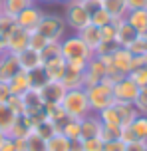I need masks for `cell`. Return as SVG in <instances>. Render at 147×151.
<instances>
[{
	"instance_id": "cell-1",
	"label": "cell",
	"mask_w": 147,
	"mask_h": 151,
	"mask_svg": "<svg viewBox=\"0 0 147 151\" xmlns=\"http://www.w3.org/2000/svg\"><path fill=\"white\" fill-rule=\"evenodd\" d=\"M60 56H62L66 64L76 70H85L87 62L92 60L95 54L82 42V38L74 34V36H64L60 40Z\"/></svg>"
},
{
	"instance_id": "cell-2",
	"label": "cell",
	"mask_w": 147,
	"mask_h": 151,
	"mask_svg": "<svg viewBox=\"0 0 147 151\" xmlns=\"http://www.w3.org/2000/svg\"><path fill=\"white\" fill-rule=\"evenodd\" d=\"M64 113L72 117V119H82L85 115H90L92 109H90V101H87V93H85V88H76V90H68L64 99L60 101Z\"/></svg>"
},
{
	"instance_id": "cell-3",
	"label": "cell",
	"mask_w": 147,
	"mask_h": 151,
	"mask_svg": "<svg viewBox=\"0 0 147 151\" xmlns=\"http://www.w3.org/2000/svg\"><path fill=\"white\" fill-rule=\"evenodd\" d=\"M85 93H87V101H90L92 113H100L101 109H105V107L115 104V99H113V88L105 82H100V83H95V86L85 88Z\"/></svg>"
},
{
	"instance_id": "cell-4",
	"label": "cell",
	"mask_w": 147,
	"mask_h": 151,
	"mask_svg": "<svg viewBox=\"0 0 147 151\" xmlns=\"http://www.w3.org/2000/svg\"><path fill=\"white\" fill-rule=\"evenodd\" d=\"M66 28H68V26H66L64 16L44 12V18H42V22L38 24L36 32H40L48 42H60V40L66 36Z\"/></svg>"
},
{
	"instance_id": "cell-5",
	"label": "cell",
	"mask_w": 147,
	"mask_h": 151,
	"mask_svg": "<svg viewBox=\"0 0 147 151\" xmlns=\"http://www.w3.org/2000/svg\"><path fill=\"white\" fill-rule=\"evenodd\" d=\"M66 10H64V20H66V26L72 28L74 32H80L84 26L90 24V12L87 8L84 6V2L80 0H74L70 4H66Z\"/></svg>"
},
{
	"instance_id": "cell-6",
	"label": "cell",
	"mask_w": 147,
	"mask_h": 151,
	"mask_svg": "<svg viewBox=\"0 0 147 151\" xmlns=\"http://www.w3.org/2000/svg\"><path fill=\"white\" fill-rule=\"evenodd\" d=\"M42 18H44V10L40 6H36V2L32 4V6L24 8L20 14L14 18V22L18 28H22V30L26 32H36V28H38V24L42 22Z\"/></svg>"
},
{
	"instance_id": "cell-7",
	"label": "cell",
	"mask_w": 147,
	"mask_h": 151,
	"mask_svg": "<svg viewBox=\"0 0 147 151\" xmlns=\"http://www.w3.org/2000/svg\"><path fill=\"white\" fill-rule=\"evenodd\" d=\"M108 74V66L103 64L101 58L98 56H93L92 60L87 62V66L84 70V88H90V86H95V83H100L103 78Z\"/></svg>"
},
{
	"instance_id": "cell-8",
	"label": "cell",
	"mask_w": 147,
	"mask_h": 151,
	"mask_svg": "<svg viewBox=\"0 0 147 151\" xmlns=\"http://www.w3.org/2000/svg\"><path fill=\"white\" fill-rule=\"evenodd\" d=\"M139 93V88L125 76L121 78L117 83H113V99L115 101H121V104H133L135 98Z\"/></svg>"
},
{
	"instance_id": "cell-9",
	"label": "cell",
	"mask_w": 147,
	"mask_h": 151,
	"mask_svg": "<svg viewBox=\"0 0 147 151\" xmlns=\"http://www.w3.org/2000/svg\"><path fill=\"white\" fill-rule=\"evenodd\" d=\"M28 38H30V32L14 26L12 30L8 32V36L4 38V40H6V52L18 56L20 52H24V50L28 48Z\"/></svg>"
},
{
	"instance_id": "cell-10",
	"label": "cell",
	"mask_w": 147,
	"mask_h": 151,
	"mask_svg": "<svg viewBox=\"0 0 147 151\" xmlns=\"http://www.w3.org/2000/svg\"><path fill=\"white\" fill-rule=\"evenodd\" d=\"M66 88H64L62 82H46L42 88H40V96H42V101L44 106H56L60 104L66 96Z\"/></svg>"
},
{
	"instance_id": "cell-11",
	"label": "cell",
	"mask_w": 147,
	"mask_h": 151,
	"mask_svg": "<svg viewBox=\"0 0 147 151\" xmlns=\"http://www.w3.org/2000/svg\"><path fill=\"white\" fill-rule=\"evenodd\" d=\"M18 72H20L18 56H14V54H10V52H4L0 56V82L8 83Z\"/></svg>"
},
{
	"instance_id": "cell-12",
	"label": "cell",
	"mask_w": 147,
	"mask_h": 151,
	"mask_svg": "<svg viewBox=\"0 0 147 151\" xmlns=\"http://www.w3.org/2000/svg\"><path fill=\"white\" fill-rule=\"evenodd\" d=\"M113 26H115V44L119 46V48H127L135 38L139 36V34L127 24L125 18H121V20H113Z\"/></svg>"
},
{
	"instance_id": "cell-13",
	"label": "cell",
	"mask_w": 147,
	"mask_h": 151,
	"mask_svg": "<svg viewBox=\"0 0 147 151\" xmlns=\"http://www.w3.org/2000/svg\"><path fill=\"white\" fill-rule=\"evenodd\" d=\"M101 131V121L98 113H90L80 119V139H92V137H100Z\"/></svg>"
},
{
	"instance_id": "cell-14",
	"label": "cell",
	"mask_w": 147,
	"mask_h": 151,
	"mask_svg": "<svg viewBox=\"0 0 147 151\" xmlns=\"http://www.w3.org/2000/svg\"><path fill=\"white\" fill-rule=\"evenodd\" d=\"M111 66L119 72V74L127 76L131 72L133 66V54L127 50V48H115L113 54H111Z\"/></svg>"
},
{
	"instance_id": "cell-15",
	"label": "cell",
	"mask_w": 147,
	"mask_h": 151,
	"mask_svg": "<svg viewBox=\"0 0 147 151\" xmlns=\"http://www.w3.org/2000/svg\"><path fill=\"white\" fill-rule=\"evenodd\" d=\"M42 68H44V74H46L48 82H60L64 72H66V60H64L62 56H56L52 60L44 62Z\"/></svg>"
},
{
	"instance_id": "cell-16",
	"label": "cell",
	"mask_w": 147,
	"mask_h": 151,
	"mask_svg": "<svg viewBox=\"0 0 147 151\" xmlns=\"http://www.w3.org/2000/svg\"><path fill=\"white\" fill-rule=\"evenodd\" d=\"M18 64H20V70L32 72V70H36V68H42L44 66V60H42L40 52H34L30 48H26L24 52L18 54Z\"/></svg>"
},
{
	"instance_id": "cell-17",
	"label": "cell",
	"mask_w": 147,
	"mask_h": 151,
	"mask_svg": "<svg viewBox=\"0 0 147 151\" xmlns=\"http://www.w3.org/2000/svg\"><path fill=\"white\" fill-rule=\"evenodd\" d=\"M76 34L82 38V42H84V44L95 54L98 46L101 44V32H100V28L93 26V24H87V26H84V28H82L80 32H76Z\"/></svg>"
},
{
	"instance_id": "cell-18",
	"label": "cell",
	"mask_w": 147,
	"mask_h": 151,
	"mask_svg": "<svg viewBox=\"0 0 147 151\" xmlns=\"http://www.w3.org/2000/svg\"><path fill=\"white\" fill-rule=\"evenodd\" d=\"M66 90H76V88H84V70H76L66 64V72H64L62 80Z\"/></svg>"
},
{
	"instance_id": "cell-19",
	"label": "cell",
	"mask_w": 147,
	"mask_h": 151,
	"mask_svg": "<svg viewBox=\"0 0 147 151\" xmlns=\"http://www.w3.org/2000/svg\"><path fill=\"white\" fill-rule=\"evenodd\" d=\"M101 8L111 16V20H121L127 16L129 8H127V0H103Z\"/></svg>"
},
{
	"instance_id": "cell-20",
	"label": "cell",
	"mask_w": 147,
	"mask_h": 151,
	"mask_svg": "<svg viewBox=\"0 0 147 151\" xmlns=\"http://www.w3.org/2000/svg\"><path fill=\"white\" fill-rule=\"evenodd\" d=\"M125 20L139 36L147 34V10H129Z\"/></svg>"
},
{
	"instance_id": "cell-21",
	"label": "cell",
	"mask_w": 147,
	"mask_h": 151,
	"mask_svg": "<svg viewBox=\"0 0 147 151\" xmlns=\"http://www.w3.org/2000/svg\"><path fill=\"white\" fill-rule=\"evenodd\" d=\"M8 88H10V93H12V96H22V93H26V91L30 90L28 74H26L24 70H20V72L8 82Z\"/></svg>"
},
{
	"instance_id": "cell-22",
	"label": "cell",
	"mask_w": 147,
	"mask_h": 151,
	"mask_svg": "<svg viewBox=\"0 0 147 151\" xmlns=\"http://www.w3.org/2000/svg\"><path fill=\"white\" fill-rule=\"evenodd\" d=\"M34 4V0H2V14L16 18L24 8H28Z\"/></svg>"
},
{
	"instance_id": "cell-23",
	"label": "cell",
	"mask_w": 147,
	"mask_h": 151,
	"mask_svg": "<svg viewBox=\"0 0 147 151\" xmlns=\"http://www.w3.org/2000/svg\"><path fill=\"white\" fill-rule=\"evenodd\" d=\"M119 113V119H121V127H127V125H131V121L139 115L137 109L133 107V104H121V101H115L113 104Z\"/></svg>"
},
{
	"instance_id": "cell-24",
	"label": "cell",
	"mask_w": 147,
	"mask_h": 151,
	"mask_svg": "<svg viewBox=\"0 0 147 151\" xmlns=\"http://www.w3.org/2000/svg\"><path fill=\"white\" fill-rule=\"evenodd\" d=\"M16 119H18V115H16L6 104H0V131L2 133H10V129L14 127Z\"/></svg>"
},
{
	"instance_id": "cell-25",
	"label": "cell",
	"mask_w": 147,
	"mask_h": 151,
	"mask_svg": "<svg viewBox=\"0 0 147 151\" xmlns=\"http://www.w3.org/2000/svg\"><path fill=\"white\" fill-rule=\"evenodd\" d=\"M46 151H72V141L58 131L50 139H46Z\"/></svg>"
},
{
	"instance_id": "cell-26",
	"label": "cell",
	"mask_w": 147,
	"mask_h": 151,
	"mask_svg": "<svg viewBox=\"0 0 147 151\" xmlns=\"http://www.w3.org/2000/svg\"><path fill=\"white\" fill-rule=\"evenodd\" d=\"M98 117H100L101 125H105V127H119L121 129V119H119V113H117L115 106H109L105 109H101L98 113Z\"/></svg>"
},
{
	"instance_id": "cell-27",
	"label": "cell",
	"mask_w": 147,
	"mask_h": 151,
	"mask_svg": "<svg viewBox=\"0 0 147 151\" xmlns=\"http://www.w3.org/2000/svg\"><path fill=\"white\" fill-rule=\"evenodd\" d=\"M60 133H64L70 141H77V139H80V119H72V117H68V119L62 123Z\"/></svg>"
},
{
	"instance_id": "cell-28",
	"label": "cell",
	"mask_w": 147,
	"mask_h": 151,
	"mask_svg": "<svg viewBox=\"0 0 147 151\" xmlns=\"http://www.w3.org/2000/svg\"><path fill=\"white\" fill-rule=\"evenodd\" d=\"M127 127H131V131L139 141H147V115H137Z\"/></svg>"
},
{
	"instance_id": "cell-29",
	"label": "cell",
	"mask_w": 147,
	"mask_h": 151,
	"mask_svg": "<svg viewBox=\"0 0 147 151\" xmlns=\"http://www.w3.org/2000/svg\"><path fill=\"white\" fill-rule=\"evenodd\" d=\"M58 131H60V129L56 127L52 121H48V119H42L38 125L34 127V133H36V135H40L42 139H50V137L54 135V133H58Z\"/></svg>"
},
{
	"instance_id": "cell-30",
	"label": "cell",
	"mask_w": 147,
	"mask_h": 151,
	"mask_svg": "<svg viewBox=\"0 0 147 151\" xmlns=\"http://www.w3.org/2000/svg\"><path fill=\"white\" fill-rule=\"evenodd\" d=\"M111 22H113L111 16H109L103 8H98V10H93L92 14H90V24L98 26V28H103V26H108V24H111Z\"/></svg>"
},
{
	"instance_id": "cell-31",
	"label": "cell",
	"mask_w": 147,
	"mask_h": 151,
	"mask_svg": "<svg viewBox=\"0 0 147 151\" xmlns=\"http://www.w3.org/2000/svg\"><path fill=\"white\" fill-rule=\"evenodd\" d=\"M26 74H28V82H30L32 90H40L48 82L46 74H44V68H36V70H32V72H26Z\"/></svg>"
},
{
	"instance_id": "cell-32",
	"label": "cell",
	"mask_w": 147,
	"mask_h": 151,
	"mask_svg": "<svg viewBox=\"0 0 147 151\" xmlns=\"http://www.w3.org/2000/svg\"><path fill=\"white\" fill-rule=\"evenodd\" d=\"M127 78L131 80L139 90H143V88H147V68H137V70H131L129 74H127Z\"/></svg>"
},
{
	"instance_id": "cell-33",
	"label": "cell",
	"mask_w": 147,
	"mask_h": 151,
	"mask_svg": "<svg viewBox=\"0 0 147 151\" xmlns=\"http://www.w3.org/2000/svg\"><path fill=\"white\" fill-rule=\"evenodd\" d=\"M26 151H46V139H42L40 135H36L32 131L26 137Z\"/></svg>"
},
{
	"instance_id": "cell-34",
	"label": "cell",
	"mask_w": 147,
	"mask_h": 151,
	"mask_svg": "<svg viewBox=\"0 0 147 151\" xmlns=\"http://www.w3.org/2000/svg\"><path fill=\"white\" fill-rule=\"evenodd\" d=\"M48 44V40L40 32H30V38H28V48L34 50V52H42L44 46Z\"/></svg>"
},
{
	"instance_id": "cell-35",
	"label": "cell",
	"mask_w": 147,
	"mask_h": 151,
	"mask_svg": "<svg viewBox=\"0 0 147 151\" xmlns=\"http://www.w3.org/2000/svg\"><path fill=\"white\" fill-rule=\"evenodd\" d=\"M40 56H42V60H52V58H56V56H60V42H48L46 46H44V50L40 52Z\"/></svg>"
},
{
	"instance_id": "cell-36",
	"label": "cell",
	"mask_w": 147,
	"mask_h": 151,
	"mask_svg": "<svg viewBox=\"0 0 147 151\" xmlns=\"http://www.w3.org/2000/svg\"><path fill=\"white\" fill-rule=\"evenodd\" d=\"M133 107L137 109L139 115H147V88L139 90L137 98H135V101H133Z\"/></svg>"
},
{
	"instance_id": "cell-37",
	"label": "cell",
	"mask_w": 147,
	"mask_h": 151,
	"mask_svg": "<svg viewBox=\"0 0 147 151\" xmlns=\"http://www.w3.org/2000/svg\"><path fill=\"white\" fill-rule=\"evenodd\" d=\"M6 106L10 107V109H12L18 117L26 113V107H24V101H22V98H20V96H10V98H8V101H6Z\"/></svg>"
},
{
	"instance_id": "cell-38",
	"label": "cell",
	"mask_w": 147,
	"mask_h": 151,
	"mask_svg": "<svg viewBox=\"0 0 147 151\" xmlns=\"http://www.w3.org/2000/svg\"><path fill=\"white\" fill-rule=\"evenodd\" d=\"M82 151H103V141L100 137L82 139Z\"/></svg>"
},
{
	"instance_id": "cell-39",
	"label": "cell",
	"mask_w": 147,
	"mask_h": 151,
	"mask_svg": "<svg viewBox=\"0 0 147 151\" xmlns=\"http://www.w3.org/2000/svg\"><path fill=\"white\" fill-rule=\"evenodd\" d=\"M127 50L133 54V56H139V54H145V36H137L131 44L127 46Z\"/></svg>"
},
{
	"instance_id": "cell-40",
	"label": "cell",
	"mask_w": 147,
	"mask_h": 151,
	"mask_svg": "<svg viewBox=\"0 0 147 151\" xmlns=\"http://www.w3.org/2000/svg\"><path fill=\"white\" fill-rule=\"evenodd\" d=\"M14 26H16L14 18H10V16H6V14H0V36L6 38V36H8V32L12 30Z\"/></svg>"
},
{
	"instance_id": "cell-41",
	"label": "cell",
	"mask_w": 147,
	"mask_h": 151,
	"mask_svg": "<svg viewBox=\"0 0 147 151\" xmlns=\"http://www.w3.org/2000/svg\"><path fill=\"white\" fill-rule=\"evenodd\" d=\"M100 32H101V42H115V26H113V22L100 28Z\"/></svg>"
},
{
	"instance_id": "cell-42",
	"label": "cell",
	"mask_w": 147,
	"mask_h": 151,
	"mask_svg": "<svg viewBox=\"0 0 147 151\" xmlns=\"http://www.w3.org/2000/svg\"><path fill=\"white\" fill-rule=\"evenodd\" d=\"M115 48H119L115 42H101L98 46V50H95V56H109V54H113Z\"/></svg>"
},
{
	"instance_id": "cell-43",
	"label": "cell",
	"mask_w": 147,
	"mask_h": 151,
	"mask_svg": "<svg viewBox=\"0 0 147 151\" xmlns=\"http://www.w3.org/2000/svg\"><path fill=\"white\" fill-rule=\"evenodd\" d=\"M103 151H125V143L121 139L108 141V143H103Z\"/></svg>"
},
{
	"instance_id": "cell-44",
	"label": "cell",
	"mask_w": 147,
	"mask_h": 151,
	"mask_svg": "<svg viewBox=\"0 0 147 151\" xmlns=\"http://www.w3.org/2000/svg\"><path fill=\"white\" fill-rule=\"evenodd\" d=\"M137 68H147V54L133 56V66H131V70H137Z\"/></svg>"
},
{
	"instance_id": "cell-45",
	"label": "cell",
	"mask_w": 147,
	"mask_h": 151,
	"mask_svg": "<svg viewBox=\"0 0 147 151\" xmlns=\"http://www.w3.org/2000/svg\"><path fill=\"white\" fill-rule=\"evenodd\" d=\"M129 10H147V0H127Z\"/></svg>"
},
{
	"instance_id": "cell-46",
	"label": "cell",
	"mask_w": 147,
	"mask_h": 151,
	"mask_svg": "<svg viewBox=\"0 0 147 151\" xmlns=\"http://www.w3.org/2000/svg\"><path fill=\"white\" fill-rule=\"evenodd\" d=\"M125 151H147V141H133L125 145Z\"/></svg>"
},
{
	"instance_id": "cell-47",
	"label": "cell",
	"mask_w": 147,
	"mask_h": 151,
	"mask_svg": "<svg viewBox=\"0 0 147 151\" xmlns=\"http://www.w3.org/2000/svg\"><path fill=\"white\" fill-rule=\"evenodd\" d=\"M10 96H12V93H10L8 83H2V82H0V104H6Z\"/></svg>"
},
{
	"instance_id": "cell-48",
	"label": "cell",
	"mask_w": 147,
	"mask_h": 151,
	"mask_svg": "<svg viewBox=\"0 0 147 151\" xmlns=\"http://www.w3.org/2000/svg\"><path fill=\"white\" fill-rule=\"evenodd\" d=\"M101 2H103V0H85V2H84V6L87 8V12L92 14L93 10H98V8H101Z\"/></svg>"
},
{
	"instance_id": "cell-49",
	"label": "cell",
	"mask_w": 147,
	"mask_h": 151,
	"mask_svg": "<svg viewBox=\"0 0 147 151\" xmlns=\"http://www.w3.org/2000/svg\"><path fill=\"white\" fill-rule=\"evenodd\" d=\"M0 151H16L14 149V143H12V139H10V137H8V141L4 143V147H2Z\"/></svg>"
},
{
	"instance_id": "cell-50",
	"label": "cell",
	"mask_w": 147,
	"mask_h": 151,
	"mask_svg": "<svg viewBox=\"0 0 147 151\" xmlns=\"http://www.w3.org/2000/svg\"><path fill=\"white\" fill-rule=\"evenodd\" d=\"M6 52V40H4V36H0V56Z\"/></svg>"
},
{
	"instance_id": "cell-51",
	"label": "cell",
	"mask_w": 147,
	"mask_h": 151,
	"mask_svg": "<svg viewBox=\"0 0 147 151\" xmlns=\"http://www.w3.org/2000/svg\"><path fill=\"white\" fill-rule=\"evenodd\" d=\"M6 141H8V135H6V133H2V131H0V149L4 147V143H6Z\"/></svg>"
},
{
	"instance_id": "cell-52",
	"label": "cell",
	"mask_w": 147,
	"mask_h": 151,
	"mask_svg": "<svg viewBox=\"0 0 147 151\" xmlns=\"http://www.w3.org/2000/svg\"><path fill=\"white\" fill-rule=\"evenodd\" d=\"M56 2H60V4H64V6H66V4H70V2H74V0H56Z\"/></svg>"
},
{
	"instance_id": "cell-53",
	"label": "cell",
	"mask_w": 147,
	"mask_h": 151,
	"mask_svg": "<svg viewBox=\"0 0 147 151\" xmlns=\"http://www.w3.org/2000/svg\"><path fill=\"white\" fill-rule=\"evenodd\" d=\"M36 2H42V4H52V2H56V0H36Z\"/></svg>"
},
{
	"instance_id": "cell-54",
	"label": "cell",
	"mask_w": 147,
	"mask_h": 151,
	"mask_svg": "<svg viewBox=\"0 0 147 151\" xmlns=\"http://www.w3.org/2000/svg\"><path fill=\"white\" fill-rule=\"evenodd\" d=\"M145 36V54H147V34H143Z\"/></svg>"
},
{
	"instance_id": "cell-55",
	"label": "cell",
	"mask_w": 147,
	"mask_h": 151,
	"mask_svg": "<svg viewBox=\"0 0 147 151\" xmlns=\"http://www.w3.org/2000/svg\"><path fill=\"white\" fill-rule=\"evenodd\" d=\"M80 2H85V0H80Z\"/></svg>"
},
{
	"instance_id": "cell-56",
	"label": "cell",
	"mask_w": 147,
	"mask_h": 151,
	"mask_svg": "<svg viewBox=\"0 0 147 151\" xmlns=\"http://www.w3.org/2000/svg\"><path fill=\"white\" fill-rule=\"evenodd\" d=\"M34 2H36V0H34Z\"/></svg>"
}]
</instances>
